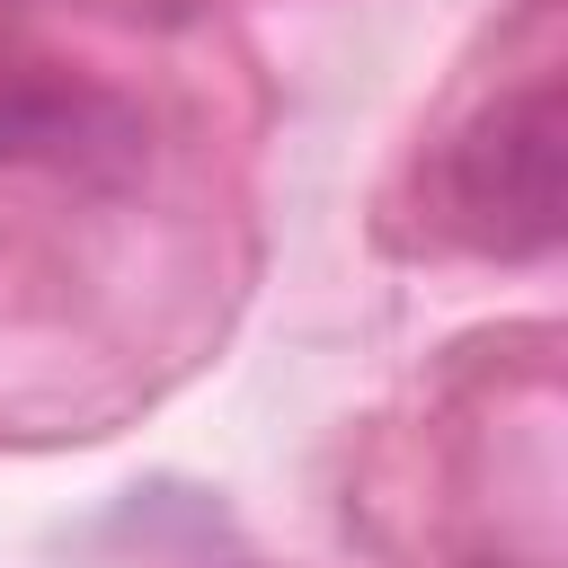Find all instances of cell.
Listing matches in <instances>:
<instances>
[{
    "label": "cell",
    "mask_w": 568,
    "mask_h": 568,
    "mask_svg": "<svg viewBox=\"0 0 568 568\" xmlns=\"http://www.w3.org/2000/svg\"><path fill=\"white\" fill-rule=\"evenodd\" d=\"M559 151H568L559 80H532V89L497 98L488 115H470L462 142L444 151L453 231L497 257H541L559 240Z\"/></svg>",
    "instance_id": "obj_1"
}]
</instances>
